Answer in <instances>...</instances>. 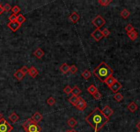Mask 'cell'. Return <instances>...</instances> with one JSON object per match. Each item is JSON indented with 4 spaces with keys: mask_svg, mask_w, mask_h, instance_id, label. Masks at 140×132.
I'll return each mask as SVG.
<instances>
[{
    "mask_svg": "<svg viewBox=\"0 0 140 132\" xmlns=\"http://www.w3.org/2000/svg\"><path fill=\"white\" fill-rule=\"evenodd\" d=\"M77 123H78L77 120H76V119H74L73 118H69V120H67V124H68L69 127H72V128H73V127L77 124Z\"/></svg>",
    "mask_w": 140,
    "mask_h": 132,
    "instance_id": "22",
    "label": "cell"
},
{
    "mask_svg": "<svg viewBox=\"0 0 140 132\" xmlns=\"http://www.w3.org/2000/svg\"><path fill=\"white\" fill-rule=\"evenodd\" d=\"M4 12V6H2V5H0V15H2Z\"/></svg>",
    "mask_w": 140,
    "mask_h": 132,
    "instance_id": "40",
    "label": "cell"
},
{
    "mask_svg": "<svg viewBox=\"0 0 140 132\" xmlns=\"http://www.w3.org/2000/svg\"><path fill=\"white\" fill-rule=\"evenodd\" d=\"M75 107L80 111H83L85 110V109L87 107V104L83 98L79 97L78 101L77 103L76 104Z\"/></svg>",
    "mask_w": 140,
    "mask_h": 132,
    "instance_id": "7",
    "label": "cell"
},
{
    "mask_svg": "<svg viewBox=\"0 0 140 132\" xmlns=\"http://www.w3.org/2000/svg\"><path fill=\"white\" fill-rule=\"evenodd\" d=\"M17 15L12 13V14L9 17L8 19H9L10 22H15V21H17Z\"/></svg>",
    "mask_w": 140,
    "mask_h": 132,
    "instance_id": "38",
    "label": "cell"
},
{
    "mask_svg": "<svg viewBox=\"0 0 140 132\" xmlns=\"http://www.w3.org/2000/svg\"><path fill=\"white\" fill-rule=\"evenodd\" d=\"M12 11L13 12V14L17 15L21 11V8L18 6H14L13 8H12Z\"/></svg>",
    "mask_w": 140,
    "mask_h": 132,
    "instance_id": "34",
    "label": "cell"
},
{
    "mask_svg": "<svg viewBox=\"0 0 140 132\" xmlns=\"http://www.w3.org/2000/svg\"><path fill=\"white\" fill-rule=\"evenodd\" d=\"M21 25L19 24L17 21L12 22H10L8 24V27L10 28L12 32H16L17 30H18L21 28Z\"/></svg>",
    "mask_w": 140,
    "mask_h": 132,
    "instance_id": "8",
    "label": "cell"
},
{
    "mask_svg": "<svg viewBox=\"0 0 140 132\" xmlns=\"http://www.w3.org/2000/svg\"><path fill=\"white\" fill-rule=\"evenodd\" d=\"M122 85L117 80V81H115V82L109 88L111 89V91H112L113 92L117 93L121 88H122Z\"/></svg>",
    "mask_w": 140,
    "mask_h": 132,
    "instance_id": "9",
    "label": "cell"
},
{
    "mask_svg": "<svg viewBox=\"0 0 140 132\" xmlns=\"http://www.w3.org/2000/svg\"><path fill=\"white\" fill-rule=\"evenodd\" d=\"M28 74L30 75L32 78H35L38 74H39V72L34 66H32L31 67L29 68V70H28Z\"/></svg>",
    "mask_w": 140,
    "mask_h": 132,
    "instance_id": "14",
    "label": "cell"
},
{
    "mask_svg": "<svg viewBox=\"0 0 140 132\" xmlns=\"http://www.w3.org/2000/svg\"><path fill=\"white\" fill-rule=\"evenodd\" d=\"M102 32L103 36H104V37H108V36H109L110 33V32L109 31V30L107 29V28H105V29L103 30Z\"/></svg>",
    "mask_w": 140,
    "mask_h": 132,
    "instance_id": "39",
    "label": "cell"
},
{
    "mask_svg": "<svg viewBox=\"0 0 140 132\" xmlns=\"http://www.w3.org/2000/svg\"><path fill=\"white\" fill-rule=\"evenodd\" d=\"M130 12H129L127 9H126V8H125V9H123L120 12L121 17H122L123 19H127V18L130 16Z\"/></svg>",
    "mask_w": 140,
    "mask_h": 132,
    "instance_id": "23",
    "label": "cell"
},
{
    "mask_svg": "<svg viewBox=\"0 0 140 132\" xmlns=\"http://www.w3.org/2000/svg\"><path fill=\"white\" fill-rule=\"evenodd\" d=\"M137 132H140V130H139V131H137Z\"/></svg>",
    "mask_w": 140,
    "mask_h": 132,
    "instance_id": "44",
    "label": "cell"
},
{
    "mask_svg": "<svg viewBox=\"0 0 140 132\" xmlns=\"http://www.w3.org/2000/svg\"><path fill=\"white\" fill-rule=\"evenodd\" d=\"M85 120L94 129V132H98L109 122V118L103 114L99 107H95L85 118Z\"/></svg>",
    "mask_w": 140,
    "mask_h": 132,
    "instance_id": "1",
    "label": "cell"
},
{
    "mask_svg": "<svg viewBox=\"0 0 140 132\" xmlns=\"http://www.w3.org/2000/svg\"><path fill=\"white\" fill-rule=\"evenodd\" d=\"M21 71L23 72V74H24V75H26V74L28 73V70H29V68H28L27 66H26V65H24V66H23V67L21 68Z\"/></svg>",
    "mask_w": 140,
    "mask_h": 132,
    "instance_id": "37",
    "label": "cell"
},
{
    "mask_svg": "<svg viewBox=\"0 0 140 132\" xmlns=\"http://www.w3.org/2000/svg\"><path fill=\"white\" fill-rule=\"evenodd\" d=\"M82 91L77 85H76L73 87V88H72V90H71V94L73 95V96H78L80 94Z\"/></svg>",
    "mask_w": 140,
    "mask_h": 132,
    "instance_id": "21",
    "label": "cell"
},
{
    "mask_svg": "<svg viewBox=\"0 0 140 132\" xmlns=\"http://www.w3.org/2000/svg\"><path fill=\"white\" fill-rule=\"evenodd\" d=\"M71 90H72V88H71L69 85H67L65 88L63 89V92H64L66 94H71Z\"/></svg>",
    "mask_w": 140,
    "mask_h": 132,
    "instance_id": "33",
    "label": "cell"
},
{
    "mask_svg": "<svg viewBox=\"0 0 140 132\" xmlns=\"http://www.w3.org/2000/svg\"><path fill=\"white\" fill-rule=\"evenodd\" d=\"M77 71H78V67H76L75 65H72L70 66L69 72H70L71 74H75Z\"/></svg>",
    "mask_w": 140,
    "mask_h": 132,
    "instance_id": "35",
    "label": "cell"
},
{
    "mask_svg": "<svg viewBox=\"0 0 140 132\" xmlns=\"http://www.w3.org/2000/svg\"><path fill=\"white\" fill-rule=\"evenodd\" d=\"M113 70L105 62H102L93 70V73L100 81L105 83L106 79L113 74Z\"/></svg>",
    "mask_w": 140,
    "mask_h": 132,
    "instance_id": "2",
    "label": "cell"
},
{
    "mask_svg": "<svg viewBox=\"0 0 140 132\" xmlns=\"http://www.w3.org/2000/svg\"><path fill=\"white\" fill-rule=\"evenodd\" d=\"M69 69H70V66L66 63H63V65H61V66L60 67V70L63 74H67V72H69Z\"/></svg>",
    "mask_w": 140,
    "mask_h": 132,
    "instance_id": "17",
    "label": "cell"
},
{
    "mask_svg": "<svg viewBox=\"0 0 140 132\" xmlns=\"http://www.w3.org/2000/svg\"><path fill=\"white\" fill-rule=\"evenodd\" d=\"M92 24L96 27L98 29H100L102 28L105 24H106V21L104 18L101 15H98L92 20Z\"/></svg>",
    "mask_w": 140,
    "mask_h": 132,
    "instance_id": "5",
    "label": "cell"
},
{
    "mask_svg": "<svg viewBox=\"0 0 140 132\" xmlns=\"http://www.w3.org/2000/svg\"><path fill=\"white\" fill-rule=\"evenodd\" d=\"M127 108L129 111H130V112L134 113L137 110V109H138V106H137V105L136 103H135V102H131L128 105V106H127Z\"/></svg>",
    "mask_w": 140,
    "mask_h": 132,
    "instance_id": "13",
    "label": "cell"
},
{
    "mask_svg": "<svg viewBox=\"0 0 140 132\" xmlns=\"http://www.w3.org/2000/svg\"><path fill=\"white\" fill-rule=\"evenodd\" d=\"M127 34H128V37H129V39H130L131 41H135L137 38V37H138V33L135 30H133V31L130 32H128V33H127Z\"/></svg>",
    "mask_w": 140,
    "mask_h": 132,
    "instance_id": "20",
    "label": "cell"
},
{
    "mask_svg": "<svg viewBox=\"0 0 140 132\" xmlns=\"http://www.w3.org/2000/svg\"><path fill=\"white\" fill-rule=\"evenodd\" d=\"M31 118L32 119L34 122L38 124V123L43 119V116H42L41 113L39 112H36L34 114V115L32 116V117Z\"/></svg>",
    "mask_w": 140,
    "mask_h": 132,
    "instance_id": "11",
    "label": "cell"
},
{
    "mask_svg": "<svg viewBox=\"0 0 140 132\" xmlns=\"http://www.w3.org/2000/svg\"><path fill=\"white\" fill-rule=\"evenodd\" d=\"M116 81L117 79H115V78H114L113 76H110V77H109V78H107V79H106V81H105V83L107 84V86H109V87H110Z\"/></svg>",
    "mask_w": 140,
    "mask_h": 132,
    "instance_id": "16",
    "label": "cell"
},
{
    "mask_svg": "<svg viewBox=\"0 0 140 132\" xmlns=\"http://www.w3.org/2000/svg\"><path fill=\"white\" fill-rule=\"evenodd\" d=\"M69 19H70V21H71L72 23L75 24V23L78 22V21L80 19V16H79V15L78 14L77 12H73L71 13V15L69 16Z\"/></svg>",
    "mask_w": 140,
    "mask_h": 132,
    "instance_id": "15",
    "label": "cell"
},
{
    "mask_svg": "<svg viewBox=\"0 0 140 132\" xmlns=\"http://www.w3.org/2000/svg\"><path fill=\"white\" fill-rule=\"evenodd\" d=\"M26 132H41L42 128L39 124L36 123L32 118H28L22 124Z\"/></svg>",
    "mask_w": 140,
    "mask_h": 132,
    "instance_id": "3",
    "label": "cell"
},
{
    "mask_svg": "<svg viewBox=\"0 0 140 132\" xmlns=\"http://www.w3.org/2000/svg\"><path fill=\"white\" fill-rule=\"evenodd\" d=\"M92 96H93V98H94L95 100H100V99H101L102 98V94H101L98 90L97 91V92H95Z\"/></svg>",
    "mask_w": 140,
    "mask_h": 132,
    "instance_id": "31",
    "label": "cell"
},
{
    "mask_svg": "<svg viewBox=\"0 0 140 132\" xmlns=\"http://www.w3.org/2000/svg\"><path fill=\"white\" fill-rule=\"evenodd\" d=\"M87 91H88V92H89L90 93L91 95H93V94L95 92H97V91H98V88H97V87H95L94 85H93V84H92V85H90V86H89V87L87 88Z\"/></svg>",
    "mask_w": 140,
    "mask_h": 132,
    "instance_id": "25",
    "label": "cell"
},
{
    "mask_svg": "<svg viewBox=\"0 0 140 132\" xmlns=\"http://www.w3.org/2000/svg\"><path fill=\"white\" fill-rule=\"evenodd\" d=\"M8 119H9L12 123H15V122L19 119V116L17 114V113L12 112V114L8 116Z\"/></svg>",
    "mask_w": 140,
    "mask_h": 132,
    "instance_id": "18",
    "label": "cell"
},
{
    "mask_svg": "<svg viewBox=\"0 0 140 132\" xmlns=\"http://www.w3.org/2000/svg\"><path fill=\"white\" fill-rule=\"evenodd\" d=\"M34 55L37 58V59H41L45 54V52L41 48V47H38L37 49L34 52Z\"/></svg>",
    "mask_w": 140,
    "mask_h": 132,
    "instance_id": "12",
    "label": "cell"
},
{
    "mask_svg": "<svg viewBox=\"0 0 140 132\" xmlns=\"http://www.w3.org/2000/svg\"><path fill=\"white\" fill-rule=\"evenodd\" d=\"M112 2V0H98V3L102 6H107Z\"/></svg>",
    "mask_w": 140,
    "mask_h": 132,
    "instance_id": "28",
    "label": "cell"
},
{
    "mask_svg": "<svg viewBox=\"0 0 140 132\" xmlns=\"http://www.w3.org/2000/svg\"><path fill=\"white\" fill-rule=\"evenodd\" d=\"M2 118H3V114H2V113L0 112V120H1Z\"/></svg>",
    "mask_w": 140,
    "mask_h": 132,
    "instance_id": "43",
    "label": "cell"
},
{
    "mask_svg": "<svg viewBox=\"0 0 140 132\" xmlns=\"http://www.w3.org/2000/svg\"><path fill=\"white\" fill-rule=\"evenodd\" d=\"M81 75H82V77H83L84 79L87 80V79H89V78L91 77V73L89 71V70H85V71L83 72V73L81 74Z\"/></svg>",
    "mask_w": 140,
    "mask_h": 132,
    "instance_id": "27",
    "label": "cell"
},
{
    "mask_svg": "<svg viewBox=\"0 0 140 132\" xmlns=\"http://www.w3.org/2000/svg\"><path fill=\"white\" fill-rule=\"evenodd\" d=\"M123 98H124V97H123L122 94L119 92H117L116 94L114 95V99H115V101H117V102H120V101H122Z\"/></svg>",
    "mask_w": 140,
    "mask_h": 132,
    "instance_id": "29",
    "label": "cell"
},
{
    "mask_svg": "<svg viewBox=\"0 0 140 132\" xmlns=\"http://www.w3.org/2000/svg\"><path fill=\"white\" fill-rule=\"evenodd\" d=\"M78 99H79V96H76L72 95V96H71L69 99H68V101H69V103L73 105V106H75L76 104L77 103L78 101Z\"/></svg>",
    "mask_w": 140,
    "mask_h": 132,
    "instance_id": "24",
    "label": "cell"
},
{
    "mask_svg": "<svg viewBox=\"0 0 140 132\" xmlns=\"http://www.w3.org/2000/svg\"><path fill=\"white\" fill-rule=\"evenodd\" d=\"M0 5H1V4H0Z\"/></svg>",
    "mask_w": 140,
    "mask_h": 132,
    "instance_id": "45",
    "label": "cell"
},
{
    "mask_svg": "<svg viewBox=\"0 0 140 132\" xmlns=\"http://www.w3.org/2000/svg\"><path fill=\"white\" fill-rule=\"evenodd\" d=\"M136 127H137V128L139 130H140V121H139V122L137 123Z\"/></svg>",
    "mask_w": 140,
    "mask_h": 132,
    "instance_id": "41",
    "label": "cell"
},
{
    "mask_svg": "<svg viewBox=\"0 0 140 132\" xmlns=\"http://www.w3.org/2000/svg\"><path fill=\"white\" fill-rule=\"evenodd\" d=\"M26 17H24L23 15L21 14H19V15H17V22L19 23V24H21V25L24 22H25V21H26Z\"/></svg>",
    "mask_w": 140,
    "mask_h": 132,
    "instance_id": "26",
    "label": "cell"
},
{
    "mask_svg": "<svg viewBox=\"0 0 140 132\" xmlns=\"http://www.w3.org/2000/svg\"><path fill=\"white\" fill-rule=\"evenodd\" d=\"M14 77L17 79L18 81H21L22 79H24V77H25V75L21 71V70H17V72H15V73L14 74Z\"/></svg>",
    "mask_w": 140,
    "mask_h": 132,
    "instance_id": "19",
    "label": "cell"
},
{
    "mask_svg": "<svg viewBox=\"0 0 140 132\" xmlns=\"http://www.w3.org/2000/svg\"><path fill=\"white\" fill-rule=\"evenodd\" d=\"M4 11H6V12H9L10 10H12V7L10 6L9 4H6L4 6Z\"/></svg>",
    "mask_w": 140,
    "mask_h": 132,
    "instance_id": "36",
    "label": "cell"
},
{
    "mask_svg": "<svg viewBox=\"0 0 140 132\" xmlns=\"http://www.w3.org/2000/svg\"><path fill=\"white\" fill-rule=\"evenodd\" d=\"M91 36L96 41H100L102 39L103 37H104V36H103L102 32L101 31L100 29H98V28H96V29L91 34Z\"/></svg>",
    "mask_w": 140,
    "mask_h": 132,
    "instance_id": "6",
    "label": "cell"
},
{
    "mask_svg": "<svg viewBox=\"0 0 140 132\" xmlns=\"http://www.w3.org/2000/svg\"><path fill=\"white\" fill-rule=\"evenodd\" d=\"M13 129V127L5 119L0 120V132H10Z\"/></svg>",
    "mask_w": 140,
    "mask_h": 132,
    "instance_id": "4",
    "label": "cell"
},
{
    "mask_svg": "<svg viewBox=\"0 0 140 132\" xmlns=\"http://www.w3.org/2000/svg\"><path fill=\"white\" fill-rule=\"evenodd\" d=\"M125 30H126V31L127 32V33H128V32H130L135 30V28H134V27L131 25V24H128L126 27H125Z\"/></svg>",
    "mask_w": 140,
    "mask_h": 132,
    "instance_id": "32",
    "label": "cell"
},
{
    "mask_svg": "<svg viewBox=\"0 0 140 132\" xmlns=\"http://www.w3.org/2000/svg\"><path fill=\"white\" fill-rule=\"evenodd\" d=\"M65 132H77L74 129H69V130H67Z\"/></svg>",
    "mask_w": 140,
    "mask_h": 132,
    "instance_id": "42",
    "label": "cell"
},
{
    "mask_svg": "<svg viewBox=\"0 0 140 132\" xmlns=\"http://www.w3.org/2000/svg\"><path fill=\"white\" fill-rule=\"evenodd\" d=\"M47 103L50 106H52L56 103V99L52 96L49 97L47 100Z\"/></svg>",
    "mask_w": 140,
    "mask_h": 132,
    "instance_id": "30",
    "label": "cell"
},
{
    "mask_svg": "<svg viewBox=\"0 0 140 132\" xmlns=\"http://www.w3.org/2000/svg\"><path fill=\"white\" fill-rule=\"evenodd\" d=\"M102 112L103 113V114L105 115L107 118H109L110 116L113 114V110L112 109L110 108L109 106L106 105V106L104 107V109H103L102 110Z\"/></svg>",
    "mask_w": 140,
    "mask_h": 132,
    "instance_id": "10",
    "label": "cell"
}]
</instances>
